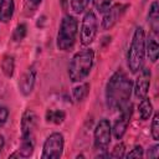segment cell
<instances>
[{"instance_id": "d4e9b609", "label": "cell", "mask_w": 159, "mask_h": 159, "mask_svg": "<svg viewBox=\"0 0 159 159\" xmlns=\"http://www.w3.org/2000/svg\"><path fill=\"white\" fill-rule=\"evenodd\" d=\"M124 157H125V158H143V157H144V149H143L142 145L137 144V145H134V147L129 150V153L125 154Z\"/></svg>"}, {"instance_id": "5b68a950", "label": "cell", "mask_w": 159, "mask_h": 159, "mask_svg": "<svg viewBox=\"0 0 159 159\" xmlns=\"http://www.w3.org/2000/svg\"><path fill=\"white\" fill-rule=\"evenodd\" d=\"M78 34V21L73 15H65L61 20L57 37H56V46L60 51L67 52L71 51L76 43Z\"/></svg>"}, {"instance_id": "603a6c76", "label": "cell", "mask_w": 159, "mask_h": 159, "mask_svg": "<svg viewBox=\"0 0 159 159\" xmlns=\"http://www.w3.org/2000/svg\"><path fill=\"white\" fill-rule=\"evenodd\" d=\"M91 1H92V4H93L94 9H96L98 12H101V14L106 12V11L109 9L111 4H112V0H91Z\"/></svg>"}, {"instance_id": "e0dca14e", "label": "cell", "mask_w": 159, "mask_h": 159, "mask_svg": "<svg viewBox=\"0 0 159 159\" xmlns=\"http://www.w3.org/2000/svg\"><path fill=\"white\" fill-rule=\"evenodd\" d=\"M1 71L2 73L10 78L14 75L15 71V57L12 55H5L1 60Z\"/></svg>"}, {"instance_id": "8fae6325", "label": "cell", "mask_w": 159, "mask_h": 159, "mask_svg": "<svg viewBox=\"0 0 159 159\" xmlns=\"http://www.w3.org/2000/svg\"><path fill=\"white\" fill-rule=\"evenodd\" d=\"M150 70L142 67V70L139 71V75L135 78V82L133 83V92L135 98L138 99H143L144 97L148 96L149 92V87H150Z\"/></svg>"}, {"instance_id": "52a82bcc", "label": "cell", "mask_w": 159, "mask_h": 159, "mask_svg": "<svg viewBox=\"0 0 159 159\" xmlns=\"http://www.w3.org/2000/svg\"><path fill=\"white\" fill-rule=\"evenodd\" d=\"M65 148V138L60 132L51 133L42 145V159H58L62 157Z\"/></svg>"}, {"instance_id": "277c9868", "label": "cell", "mask_w": 159, "mask_h": 159, "mask_svg": "<svg viewBox=\"0 0 159 159\" xmlns=\"http://www.w3.org/2000/svg\"><path fill=\"white\" fill-rule=\"evenodd\" d=\"M37 125V116L34 111L27 109L21 119V142L19 148L20 157L27 158L35 149V130Z\"/></svg>"}, {"instance_id": "5bb4252c", "label": "cell", "mask_w": 159, "mask_h": 159, "mask_svg": "<svg viewBox=\"0 0 159 159\" xmlns=\"http://www.w3.org/2000/svg\"><path fill=\"white\" fill-rule=\"evenodd\" d=\"M15 12L14 0H0V22L7 24Z\"/></svg>"}, {"instance_id": "6da1fadb", "label": "cell", "mask_w": 159, "mask_h": 159, "mask_svg": "<svg viewBox=\"0 0 159 159\" xmlns=\"http://www.w3.org/2000/svg\"><path fill=\"white\" fill-rule=\"evenodd\" d=\"M133 82L122 70L116 71L106 84V104L111 111L123 109L130 99Z\"/></svg>"}, {"instance_id": "9a60e30c", "label": "cell", "mask_w": 159, "mask_h": 159, "mask_svg": "<svg viewBox=\"0 0 159 159\" xmlns=\"http://www.w3.org/2000/svg\"><path fill=\"white\" fill-rule=\"evenodd\" d=\"M145 53L148 55L150 62L155 63L159 56V43L157 41L155 35H149L148 39H145Z\"/></svg>"}, {"instance_id": "f546056e", "label": "cell", "mask_w": 159, "mask_h": 159, "mask_svg": "<svg viewBox=\"0 0 159 159\" xmlns=\"http://www.w3.org/2000/svg\"><path fill=\"white\" fill-rule=\"evenodd\" d=\"M16 157H20L19 152H17V153H12V154H10V155H9V158H16Z\"/></svg>"}, {"instance_id": "ac0fdd59", "label": "cell", "mask_w": 159, "mask_h": 159, "mask_svg": "<svg viewBox=\"0 0 159 159\" xmlns=\"http://www.w3.org/2000/svg\"><path fill=\"white\" fill-rule=\"evenodd\" d=\"M89 83H81L78 86H75L72 89V97L76 102H82L83 99L87 98V96L89 94Z\"/></svg>"}, {"instance_id": "4fadbf2b", "label": "cell", "mask_w": 159, "mask_h": 159, "mask_svg": "<svg viewBox=\"0 0 159 159\" xmlns=\"http://www.w3.org/2000/svg\"><path fill=\"white\" fill-rule=\"evenodd\" d=\"M147 19H148V22H149V26H150L153 34L157 36L159 34V5H158L157 0H154L150 4Z\"/></svg>"}, {"instance_id": "f1b7e54d", "label": "cell", "mask_w": 159, "mask_h": 159, "mask_svg": "<svg viewBox=\"0 0 159 159\" xmlns=\"http://www.w3.org/2000/svg\"><path fill=\"white\" fill-rule=\"evenodd\" d=\"M4 145H5V139H4V137L0 134V153H1V150L4 149Z\"/></svg>"}, {"instance_id": "cb8c5ba5", "label": "cell", "mask_w": 159, "mask_h": 159, "mask_svg": "<svg viewBox=\"0 0 159 159\" xmlns=\"http://www.w3.org/2000/svg\"><path fill=\"white\" fill-rule=\"evenodd\" d=\"M124 155H125V145L123 142H119L118 144H116L112 152L109 153L111 158H124Z\"/></svg>"}, {"instance_id": "83f0119b", "label": "cell", "mask_w": 159, "mask_h": 159, "mask_svg": "<svg viewBox=\"0 0 159 159\" xmlns=\"http://www.w3.org/2000/svg\"><path fill=\"white\" fill-rule=\"evenodd\" d=\"M27 1H29L31 5H34V6H39L42 0H27Z\"/></svg>"}, {"instance_id": "8992f818", "label": "cell", "mask_w": 159, "mask_h": 159, "mask_svg": "<svg viewBox=\"0 0 159 159\" xmlns=\"http://www.w3.org/2000/svg\"><path fill=\"white\" fill-rule=\"evenodd\" d=\"M98 32V20L94 14V11L88 10L84 12L82 21H81V27H80V42L82 46H89Z\"/></svg>"}, {"instance_id": "30bf717a", "label": "cell", "mask_w": 159, "mask_h": 159, "mask_svg": "<svg viewBox=\"0 0 159 159\" xmlns=\"http://www.w3.org/2000/svg\"><path fill=\"white\" fill-rule=\"evenodd\" d=\"M127 7H128V5H124V4H116L113 6H109V9L106 12H103L104 15H103L102 24H101L102 30H104V31L111 30L120 20V17L125 12Z\"/></svg>"}, {"instance_id": "7c38bea8", "label": "cell", "mask_w": 159, "mask_h": 159, "mask_svg": "<svg viewBox=\"0 0 159 159\" xmlns=\"http://www.w3.org/2000/svg\"><path fill=\"white\" fill-rule=\"evenodd\" d=\"M35 82H36V70L34 66H31L22 73L19 81V89L22 93V96L31 94L35 87Z\"/></svg>"}, {"instance_id": "d6986e66", "label": "cell", "mask_w": 159, "mask_h": 159, "mask_svg": "<svg viewBox=\"0 0 159 159\" xmlns=\"http://www.w3.org/2000/svg\"><path fill=\"white\" fill-rule=\"evenodd\" d=\"M45 118L48 123L61 124L66 119V113L61 109H47L46 114H45Z\"/></svg>"}, {"instance_id": "4dcf8cb0", "label": "cell", "mask_w": 159, "mask_h": 159, "mask_svg": "<svg viewBox=\"0 0 159 159\" xmlns=\"http://www.w3.org/2000/svg\"><path fill=\"white\" fill-rule=\"evenodd\" d=\"M76 158H84V155H83V154H78Z\"/></svg>"}, {"instance_id": "7a4b0ae2", "label": "cell", "mask_w": 159, "mask_h": 159, "mask_svg": "<svg viewBox=\"0 0 159 159\" xmlns=\"http://www.w3.org/2000/svg\"><path fill=\"white\" fill-rule=\"evenodd\" d=\"M94 62V51L92 48H84L73 55L68 65V77L71 82L80 83L84 81L93 67Z\"/></svg>"}, {"instance_id": "2e32d148", "label": "cell", "mask_w": 159, "mask_h": 159, "mask_svg": "<svg viewBox=\"0 0 159 159\" xmlns=\"http://www.w3.org/2000/svg\"><path fill=\"white\" fill-rule=\"evenodd\" d=\"M138 113L142 120H148L152 114H153V104L150 102V99L147 97H144L143 99H140L139 106H138Z\"/></svg>"}, {"instance_id": "4316f807", "label": "cell", "mask_w": 159, "mask_h": 159, "mask_svg": "<svg viewBox=\"0 0 159 159\" xmlns=\"http://www.w3.org/2000/svg\"><path fill=\"white\" fill-rule=\"evenodd\" d=\"M147 157H148V158H154V159H157V158L159 157V145H158V144L152 145V147L148 149V152H147Z\"/></svg>"}, {"instance_id": "ffe728a7", "label": "cell", "mask_w": 159, "mask_h": 159, "mask_svg": "<svg viewBox=\"0 0 159 159\" xmlns=\"http://www.w3.org/2000/svg\"><path fill=\"white\" fill-rule=\"evenodd\" d=\"M26 35H27V26H26V24L21 22L19 25H16V27L14 29V31H12V40L15 42H20V41H22L26 37Z\"/></svg>"}, {"instance_id": "484cf974", "label": "cell", "mask_w": 159, "mask_h": 159, "mask_svg": "<svg viewBox=\"0 0 159 159\" xmlns=\"http://www.w3.org/2000/svg\"><path fill=\"white\" fill-rule=\"evenodd\" d=\"M9 117V109L4 106H0V128L6 123Z\"/></svg>"}, {"instance_id": "ba28073f", "label": "cell", "mask_w": 159, "mask_h": 159, "mask_svg": "<svg viewBox=\"0 0 159 159\" xmlns=\"http://www.w3.org/2000/svg\"><path fill=\"white\" fill-rule=\"evenodd\" d=\"M112 140V125L107 118L99 119L93 132V147L96 150H107Z\"/></svg>"}, {"instance_id": "7402d4cb", "label": "cell", "mask_w": 159, "mask_h": 159, "mask_svg": "<svg viewBox=\"0 0 159 159\" xmlns=\"http://www.w3.org/2000/svg\"><path fill=\"white\" fill-rule=\"evenodd\" d=\"M150 134L152 138L157 142L159 140V114L155 112L153 118H152V123H150Z\"/></svg>"}, {"instance_id": "44dd1931", "label": "cell", "mask_w": 159, "mask_h": 159, "mask_svg": "<svg viewBox=\"0 0 159 159\" xmlns=\"http://www.w3.org/2000/svg\"><path fill=\"white\" fill-rule=\"evenodd\" d=\"M91 0H70L71 9L75 14H82L89 5Z\"/></svg>"}, {"instance_id": "3957f363", "label": "cell", "mask_w": 159, "mask_h": 159, "mask_svg": "<svg viewBox=\"0 0 159 159\" xmlns=\"http://www.w3.org/2000/svg\"><path fill=\"white\" fill-rule=\"evenodd\" d=\"M145 58V31L142 26H138L132 36L128 53H127V66L132 73H138Z\"/></svg>"}, {"instance_id": "9c48e42d", "label": "cell", "mask_w": 159, "mask_h": 159, "mask_svg": "<svg viewBox=\"0 0 159 159\" xmlns=\"http://www.w3.org/2000/svg\"><path fill=\"white\" fill-rule=\"evenodd\" d=\"M132 113H133V106L130 102L123 109L119 111V117L116 119V122L112 127V134H113L114 139L120 140L124 137V134L128 129L130 118H132Z\"/></svg>"}]
</instances>
